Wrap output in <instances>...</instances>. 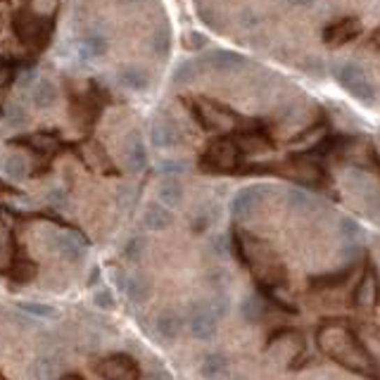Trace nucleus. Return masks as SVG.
Segmentation results:
<instances>
[{
  "instance_id": "nucleus-1",
  "label": "nucleus",
  "mask_w": 380,
  "mask_h": 380,
  "mask_svg": "<svg viewBox=\"0 0 380 380\" xmlns=\"http://www.w3.org/2000/svg\"><path fill=\"white\" fill-rule=\"evenodd\" d=\"M317 342L330 359L340 361L349 371H356L361 376H371L373 364L371 356L364 349V344L356 340V335L342 324H324L317 333Z\"/></svg>"
},
{
  "instance_id": "nucleus-2",
  "label": "nucleus",
  "mask_w": 380,
  "mask_h": 380,
  "mask_svg": "<svg viewBox=\"0 0 380 380\" xmlns=\"http://www.w3.org/2000/svg\"><path fill=\"white\" fill-rule=\"evenodd\" d=\"M333 74H335L337 84H340L349 96H354L359 102L371 105L376 100V89H373V84L368 81V76L361 67H356L352 62H344V64H337Z\"/></svg>"
},
{
  "instance_id": "nucleus-3",
  "label": "nucleus",
  "mask_w": 380,
  "mask_h": 380,
  "mask_svg": "<svg viewBox=\"0 0 380 380\" xmlns=\"http://www.w3.org/2000/svg\"><path fill=\"white\" fill-rule=\"evenodd\" d=\"M96 373L102 380H138L140 368L128 354H109L96 364Z\"/></svg>"
},
{
  "instance_id": "nucleus-4",
  "label": "nucleus",
  "mask_w": 380,
  "mask_h": 380,
  "mask_svg": "<svg viewBox=\"0 0 380 380\" xmlns=\"http://www.w3.org/2000/svg\"><path fill=\"white\" fill-rule=\"evenodd\" d=\"M216 321H219V317L212 312L209 302H195L190 307V314H188L190 335L195 337V340L209 342L216 335Z\"/></svg>"
},
{
  "instance_id": "nucleus-5",
  "label": "nucleus",
  "mask_w": 380,
  "mask_h": 380,
  "mask_svg": "<svg viewBox=\"0 0 380 380\" xmlns=\"http://www.w3.org/2000/svg\"><path fill=\"white\" fill-rule=\"evenodd\" d=\"M50 245L64 261L79 264V261H84L86 245L89 243H86L84 236H79V233H74V231H55L50 236Z\"/></svg>"
},
{
  "instance_id": "nucleus-6",
  "label": "nucleus",
  "mask_w": 380,
  "mask_h": 380,
  "mask_svg": "<svg viewBox=\"0 0 380 380\" xmlns=\"http://www.w3.org/2000/svg\"><path fill=\"white\" fill-rule=\"evenodd\" d=\"M195 114L200 119V124L209 131H231L236 128V114L228 112L226 107L209 102V100H197L195 102Z\"/></svg>"
},
{
  "instance_id": "nucleus-7",
  "label": "nucleus",
  "mask_w": 380,
  "mask_h": 380,
  "mask_svg": "<svg viewBox=\"0 0 380 380\" xmlns=\"http://www.w3.org/2000/svg\"><path fill=\"white\" fill-rule=\"evenodd\" d=\"M238 157H241V148L236 145V140L216 138L209 143L204 162H207L209 167L219 169V172H231L233 167H238Z\"/></svg>"
},
{
  "instance_id": "nucleus-8",
  "label": "nucleus",
  "mask_w": 380,
  "mask_h": 380,
  "mask_svg": "<svg viewBox=\"0 0 380 380\" xmlns=\"http://www.w3.org/2000/svg\"><path fill=\"white\" fill-rule=\"evenodd\" d=\"M264 192H266V188H261V185H252V188L238 190L231 200V214L236 216L238 221L250 219V216L254 214L257 204H259L261 197H264Z\"/></svg>"
},
{
  "instance_id": "nucleus-9",
  "label": "nucleus",
  "mask_w": 380,
  "mask_h": 380,
  "mask_svg": "<svg viewBox=\"0 0 380 380\" xmlns=\"http://www.w3.org/2000/svg\"><path fill=\"white\" fill-rule=\"evenodd\" d=\"M380 300V283H378V276L373 268H366L361 273L359 283L354 288V304L359 309H373Z\"/></svg>"
},
{
  "instance_id": "nucleus-10",
  "label": "nucleus",
  "mask_w": 380,
  "mask_h": 380,
  "mask_svg": "<svg viewBox=\"0 0 380 380\" xmlns=\"http://www.w3.org/2000/svg\"><path fill=\"white\" fill-rule=\"evenodd\" d=\"M124 160H126L128 172H133V174L145 172V167H148V162H150L148 148H145V143L138 131H131L124 138Z\"/></svg>"
},
{
  "instance_id": "nucleus-11",
  "label": "nucleus",
  "mask_w": 380,
  "mask_h": 380,
  "mask_svg": "<svg viewBox=\"0 0 380 380\" xmlns=\"http://www.w3.org/2000/svg\"><path fill=\"white\" fill-rule=\"evenodd\" d=\"M116 84L128 93H145L150 89V74L145 67L138 64H124V67L116 69Z\"/></svg>"
},
{
  "instance_id": "nucleus-12",
  "label": "nucleus",
  "mask_w": 380,
  "mask_h": 380,
  "mask_svg": "<svg viewBox=\"0 0 380 380\" xmlns=\"http://www.w3.org/2000/svg\"><path fill=\"white\" fill-rule=\"evenodd\" d=\"M245 57L241 52H233V50H212L197 62V67H207L212 72H236V69L245 67Z\"/></svg>"
},
{
  "instance_id": "nucleus-13",
  "label": "nucleus",
  "mask_w": 380,
  "mask_h": 380,
  "mask_svg": "<svg viewBox=\"0 0 380 380\" xmlns=\"http://www.w3.org/2000/svg\"><path fill=\"white\" fill-rule=\"evenodd\" d=\"M109 50V38L107 33L98 31V29H91L86 31L79 40V57L84 62H93V60H100V57L107 55Z\"/></svg>"
},
{
  "instance_id": "nucleus-14",
  "label": "nucleus",
  "mask_w": 380,
  "mask_h": 380,
  "mask_svg": "<svg viewBox=\"0 0 380 380\" xmlns=\"http://www.w3.org/2000/svg\"><path fill=\"white\" fill-rule=\"evenodd\" d=\"M29 91H31V102L36 109H50L60 100V89H57V84L52 79H48V76H38Z\"/></svg>"
},
{
  "instance_id": "nucleus-15",
  "label": "nucleus",
  "mask_w": 380,
  "mask_h": 380,
  "mask_svg": "<svg viewBox=\"0 0 380 380\" xmlns=\"http://www.w3.org/2000/svg\"><path fill=\"white\" fill-rule=\"evenodd\" d=\"M140 221H143V226L148 228V231L160 233V231H167V228L174 224V212L162 202H148Z\"/></svg>"
},
{
  "instance_id": "nucleus-16",
  "label": "nucleus",
  "mask_w": 380,
  "mask_h": 380,
  "mask_svg": "<svg viewBox=\"0 0 380 380\" xmlns=\"http://www.w3.org/2000/svg\"><path fill=\"white\" fill-rule=\"evenodd\" d=\"M121 290L133 304H145L152 297V280L145 273H131L121 278Z\"/></svg>"
},
{
  "instance_id": "nucleus-17",
  "label": "nucleus",
  "mask_w": 380,
  "mask_h": 380,
  "mask_svg": "<svg viewBox=\"0 0 380 380\" xmlns=\"http://www.w3.org/2000/svg\"><path fill=\"white\" fill-rule=\"evenodd\" d=\"M155 330L165 342H174L181 335V330H183V319H181L178 312H174V309H165V312L157 314Z\"/></svg>"
},
{
  "instance_id": "nucleus-18",
  "label": "nucleus",
  "mask_w": 380,
  "mask_h": 380,
  "mask_svg": "<svg viewBox=\"0 0 380 380\" xmlns=\"http://www.w3.org/2000/svg\"><path fill=\"white\" fill-rule=\"evenodd\" d=\"M359 31H361L359 22L352 20V17H347V20L337 22L335 26H330L324 38L328 45H344V43H349V40H354L356 36H359Z\"/></svg>"
},
{
  "instance_id": "nucleus-19",
  "label": "nucleus",
  "mask_w": 380,
  "mask_h": 380,
  "mask_svg": "<svg viewBox=\"0 0 380 380\" xmlns=\"http://www.w3.org/2000/svg\"><path fill=\"white\" fill-rule=\"evenodd\" d=\"M228 373V356L221 352H209L200 361V376L204 380H221Z\"/></svg>"
},
{
  "instance_id": "nucleus-20",
  "label": "nucleus",
  "mask_w": 380,
  "mask_h": 380,
  "mask_svg": "<svg viewBox=\"0 0 380 380\" xmlns=\"http://www.w3.org/2000/svg\"><path fill=\"white\" fill-rule=\"evenodd\" d=\"M57 373H60V364H57V359L50 354H43L29 364L26 376H29V380H55Z\"/></svg>"
},
{
  "instance_id": "nucleus-21",
  "label": "nucleus",
  "mask_w": 380,
  "mask_h": 380,
  "mask_svg": "<svg viewBox=\"0 0 380 380\" xmlns=\"http://www.w3.org/2000/svg\"><path fill=\"white\" fill-rule=\"evenodd\" d=\"M150 140L155 148H176L181 143V136H178V128L169 121H157L155 126L150 128Z\"/></svg>"
},
{
  "instance_id": "nucleus-22",
  "label": "nucleus",
  "mask_w": 380,
  "mask_h": 380,
  "mask_svg": "<svg viewBox=\"0 0 380 380\" xmlns=\"http://www.w3.org/2000/svg\"><path fill=\"white\" fill-rule=\"evenodd\" d=\"M157 197H160L162 204H167L169 209L178 207L183 202V185H181L178 176H167L157 188Z\"/></svg>"
},
{
  "instance_id": "nucleus-23",
  "label": "nucleus",
  "mask_w": 380,
  "mask_h": 380,
  "mask_svg": "<svg viewBox=\"0 0 380 380\" xmlns=\"http://www.w3.org/2000/svg\"><path fill=\"white\" fill-rule=\"evenodd\" d=\"M3 174L10 181H24L29 176V160L22 152H10L3 160Z\"/></svg>"
},
{
  "instance_id": "nucleus-24",
  "label": "nucleus",
  "mask_w": 380,
  "mask_h": 380,
  "mask_svg": "<svg viewBox=\"0 0 380 380\" xmlns=\"http://www.w3.org/2000/svg\"><path fill=\"white\" fill-rule=\"evenodd\" d=\"M337 231H340V238L344 241V248L354 250V252H356L359 245H361V238H364V231H361L359 221H354L352 216H344V219H340Z\"/></svg>"
},
{
  "instance_id": "nucleus-25",
  "label": "nucleus",
  "mask_w": 380,
  "mask_h": 380,
  "mask_svg": "<svg viewBox=\"0 0 380 380\" xmlns=\"http://www.w3.org/2000/svg\"><path fill=\"white\" fill-rule=\"evenodd\" d=\"M17 307H20V312H24L33 319H43V321L60 319V309L52 307V304H45V302H20Z\"/></svg>"
},
{
  "instance_id": "nucleus-26",
  "label": "nucleus",
  "mask_w": 380,
  "mask_h": 380,
  "mask_svg": "<svg viewBox=\"0 0 380 380\" xmlns=\"http://www.w3.org/2000/svg\"><path fill=\"white\" fill-rule=\"evenodd\" d=\"M150 50H152V55H157V57L169 55V50H172V31H169V26H160L152 31Z\"/></svg>"
},
{
  "instance_id": "nucleus-27",
  "label": "nucleus",
  "mask_w": 380,
  "mask_h": 380,
  "mask_svg": "<svg viewBox=\"0 0 380 380\" xmlns=\"http://www.w3.org/2000/svg\"><path fill=\"white\" fill-rule=\"evenodd\" d=\"M288 204H290V209H295V212H300V214H309L317 209V200H314L307 190H300V188L288 190Z\"/></svg>"
},
{
  "instance_id": "nucleus-28",
  "label": "nucleus",
  "mask_w": 380,
  "mask_h": 380,
  "mask_svg": "<svg viewBox=\"0 0 380 380\" xmlns=\"http://www.w3.org/2000/svg\"><path fill=\"white\" fill-rule=\"evenodd\" d=\"M172 79H174V84H176V86H190L192 81L197 79V62L181 60L176 67H174Z\"/></svg>"
},
{
  "instance_id": "nucleus-29",
  "label": "nucleus",
  "mask_w": 380,
  "mask_h": 380,
  "mask_svg": "<svg viewBox=\"0 0 380 380\" xmlns=\"http://www.w3.org/2000/svg\"><path fill=\"white\" fill-rule=\"evenodd\" d=\"M216 207H212V204H204V207H200L195 212V216H192V221H190V228H192V233H204L209 226L216 221Z\"/></svg>"
},
{
  "instance_id": "nucleus-30",
  "label": "nucleus",
  "mask_w": 380,
  "mask_h": 380,
  "mask_svg": "<svg viewBox=\"0 0 380 380\" xmlns=\"http://www.w3.org/2000/svg\"><path fill=\"white\" fill-rule=\"evenodd\" d=\"M3 119H5V124H8L10 128H24L29 124V114H26V109L22 107L20 102L5 105Z\"/></svg>"
},
{
  "instance_id": "nucleus-31",
  "label": "nucleus",
  "mask_w": 380,
  "mask_h": 380,
  "mask_svg": "<svg viewBox=\"0 0 380 380\" xmlns=\"http://www.w3.org/2000/svg\"><path fill=\"white\" fill-rule=\"evenodd\" d=\"M236 145L241 148V152H248V155H252V152H261L268 148V140L264 136H259V133H241V136L236 138Z\"/></svg>"
},
{
  "instance_id": "nucleus-32",
  "label": "nucleus",
  "mask_w": 380,
  "mask_h": 380,
  "mask_svg": "<svg viewBox=\"0 0 380 380\" xmlns=\"http://www.w3.org/2000/svg\"><path fill=\"white\" fill-rule=\"evenodd\" d=\"M264 302L259 300L257 295L252 297H248L243 304H241V314H243V319L245 321H250V324H257V321H261L264 319Z\"/></svg>"
},
{
  "instance_id": "nucleus-33",
  "label": "nucleus",
  "mask_w": 380,
  "mask_h": 380,
  "mask_svg": "<svg viewBox=\"0 0 380 380\" xmlns=\"http://www.w3.org/2000/svg\"><path fill=\"white\" fill-rule=\"evenodd\" d=\"M10 276H13V280H17V283H29V280L36 278V264L33 261H15L13 266H10Z\"/></svg>"
},
{
  "instance_id": "nucleus-34",
  "label": "nucleus",
  "mask_w": 380,
  "mask_h": 380,
  "mask_svg": "<svg viewBox=\"0 0 380 380\" xmlns=\"http://www.w3.org/2000/svg\"><path fill=\"white\" fill-rule=\"evenodd\" d=\"M22 22H24V26L17 24L22 40H26V43H40V40H43V29H40L38 22L31 20V17H24Z\"/></svg>"
},
{
  "instance_id": "nucleus-35",
  "label": "nucleus",
  "mask_w": 380,
  "mask_h": 380,
  "mask_svg": "<svg viewBox=\"0 0 380 380\" xmlns=\"http://www.w3.org/2000/svg\"><path fill=\"white\" fill-rule=\"evenodd\" d=\"M145 248H148V241L145 238H140V236H136V238H131L126 245H124V257L128 261H140L143 259V254H145Z\"/></svg>"
},
{
  "instance_id": "nucleus-36",
  "label": "nucleus",
  "mask_w": 380,
  "mask_h": 380,
  "mask_svg": "<svg viewBox=\"0 0 380 380\" xmlns=\"http://www.w3.org/2000/svg\"><path fill=\"white\" fill-rule=\"evenodd\" d=\"M157 172L165 174V176H181V174L188 172V162L185 160H162L157 165Z\"/></svg>"
},
{
  "instance_id": "nucleus-37",
  "label": "nucleus",
  "mask_w": 380,
  "mask_h": 380,
  "mask_svg": "<svg viewBox=\"0 0 380 380\" xmlns=\"http://www.w3.org/2000/svg\"><path fill=\"white\" fill-rule=\"evenodd\" d=\"M207 36H204L202 31H195V29H192V31H185L183 33V48L185 50H192V52H197V50H202V48H207Z\"/></svg>"
},
{
  "instance_id": "nucleus-38",
  "label": "nucleus",
  "mask_w": 380,
  "mask_h": 380,
  "mask_svg": "<svg viewBox=\"0 0 380 380\" xmlns=\"http://www.w3.org/2000/svg\"><path fill=\"white\" fill-rule=\"evenodd\" d=\"M93 304H96L98 309H102V312H112V309L116 307L114 292L107 290V288L96 290V295H93Z\"/></svg>"
},
{
  "instance_id": "nucleus-39",
  "label": "nucleus",
  "mask_w": 380,
  "mask_h": 380,
  "mask_svg": "<svg viewBox=\"0 0 380 380\" xmlns=\"http://www.w3.org/2000/svg\"><path fill=\"white\" fill-rule=\"evenodd\" d=\"M326 136V128L324 126H314L312 131H307L304 136H300L295 140V145H302V148H317L319 140H324Z\"/></svg>"
},
{
  "instance_id": "nucleus-40",
  "label": "nucleus",
  "mask_w": 380,
  "mask_h": 380,
  "mask_svg": "<svg viewBox=\"0 0 380 380\" xmlns=\"http://www.w3.org/2000/svg\"><path fill=\"white\" fill-rule=\"evenodd\" d=\"M29 143H31L33 150H38V152H52V150H55V145H57V140L52 136H48V133H36V136H31Z\"/></svg>"
},
{
  "instance_id": "nucleus-41",
  "label": "nucleus",
  "mask_w": 380,
  "mask_h": 380,
  "mask_svg": "<svg viewBox=\"0 0 380 380\" xmlns=\"http://www.w3.org/2000/svg\"><path fill=\"white\" fill-rule=\"evenodd\" d=\"M209 307H212V312L216 314V317H226L228 314V307H231V302H228V295H224V292H216V295L212 297V300H207Z\"/></svg>"
},
{
  "instance_id": "nucleus-42",
  "label": "nucleus",
  "mask_w": 380,
  "mask_h": 380,
  "mask_svg": "<svg viewBox=\"0 0 380 380\" xmlns=\"http://www.w3.org/2000/svg\"><path fill=\"white\" fill-rule=\"evenodd\" d=\"M13 257V243H10V233L0 228V266H5Z\"/></svg>"
},
{
  "instance_id": "nucleus-43",
  "label": "nucleus",
  "mask_w": 380,
  "mask_h": 380,
  "mask_svg": "<svg viewBox=\"0 0 380 380\" xmlns=\"http://www.w3.org/2000/svg\"><path fill=\"white\" fill-rule=\"evenodd\" d=\"M349 276V271H342V273H328V276H321V278H314L312 283L319 285V288H335V285H340L344 278Z\"/></svg>"
},
{
  "instance_id": "nucleus-44",
  "label": "nucleus",
  "mask_w": 380,
  "mask_h": 380,
  "mask_svg": "<svg viewBox=\"0 0 380 380\" xmlns=\"http://www.w3.org/2000/svg\"><path fill=\"white\" fill-rule=\"evenodd\" d=\"M67 192H64V190H60V188H57V190H52L50 192V204H52V207H57V209H64V207H67Z\"/></svg>"
},
{
  "instance_id": "nucleus-45",
  "label": "nucleus",
  "mask_w": 380,
  "mask_h": 380,
  "mask_svg": "<svg viewBox=\"0 0 380 380\" xmlns=\"http://www.w3.org/2000/svg\"><path fill=\"white\" fill-rule=\"evenodd\" d=\"M304 69H307V74L309 76H317V79H321V76H324V62L321 60H309L307 64H304Z\"/></svg>"
},
{
  "instance_id": "nucleus-46",
  "label": "nucleus",
  "mask_w": 380,
  "mask_h": 380,
  "mask_svg": "<svg viewBox=\"0 0 380 380\" xmlns=\"http://www.w3.org/2000/svg\"><path fill=\"white\" fill-rule=\"evenodd\" d=\"M212 248H214V252L216 254H221V257H226L228 254V241L224 236H216L214 238V243H212Z\"/></svg>"
},
{
  "instance_id": "nucleus-47",
  "label": "nucleus",
  "mask_w": 380,
  "mask_h": 380,
  "mask_svg": "<svg viewBox=\"0 0 380 380\" xmlns=\"http://www.w3.org/2000/svg\"><path fill=\"white\" fill-rule=\"evenodd\" d=\"M38 76H36V72H33V69H26V74H20V86H29V89H31V81H36Z\"/></svg>"
},
{
  "instance_id": "nucleus-48",
  "label": "nucleus",
  "mask_w": 380,
  "mask_h": 380,
  "mask_svg": "<svg viewBox=\"0 0 380 380\" xmlns=\"http://www.w3.org/2000/svg\"><path fill=\"white\" fill-rule=\"evenodd\" d=\"M241 22L245 26H254L257 22H259V17H254V13H243L241 15Z\"/></svg>"
},
{
  "instance_id": "nucleus-49",
  "label": "nucleus",
  "mask_w": 380,
  "mask_h": 380,
  "mask_svg": "<svg viewBox=\"0 0 380 380\" xmlns=\"http://www.w3.org/2000/svg\"><path fill=\"white\" fill-rule=\"evenodd\" d=\"M98 278H100V268H93V273H91V280H89V285H96V283H98Z\"/></svg>"
},
{
  "instance_id": "nucleus-50",
  "label": "nucleus",
  "mask_w": 380,
  "mask_h": 380,
  "mask_svg": "<svg viewBox=\"0 0 380 380\" xmlns=\"http://www.w3.org/2000/svg\"><path fill=\"white\" fill-rule=\"evenodd\" d=\"M292 5H300V8H307V5H312L314 0H290Z\"/></svg>"
},
{
  "instance_id": "nucleus-51",
  "label": "nucleus",
  "mask_w": 380,
  "mask_h": 380,
  "mask_svg": "<svg viewBox=\"0 0 380 380\" xmlns=\"http://www.w3.org/2000/svg\"><path fill=\"white\" fill-rule=\"evenodd\" d=\"M150 380H172V378L167 373H155V376H150Z\"/></svg>"
},
{
  "instance_id": "nucleus-52",
  "label": "nucleus",
  "mask_w": 380,
  "mask_h": 380,
  "mask_svg": "<svg viewBox=\"0 0 380 380\" xmlns=\"http://www.w3.org/2000/svg\"><path fill=\"white\" fill-rule=\"evenodd\" d=\"M373 40H376V43L380 45V29H378V31H376V36H373Z\"/></svg>"
},
{
  "instance_id": "nucleus-53",
  "label": "nucleus",
  "mask_w": 380,
  "mask_h": 380,
  "mask_svg": "<svg viewBox=\"0 0 380 380\" xmlns=\"http://www.w3.org/2000/svg\"><path fill=\"white\" fill-rule=\"evenodd\" d=\"M64 380H81V378H76V376H67V378H64Z\"/></svg>"
},
{
  "instance_id": "nucleus-54",
  "label": "nucleus",
  "mask_w": 380,
  "mask_h": 380,
  "mask_svg": "<svg viewBox=\"0 0 380 380\" xmlns=\"http://www.w3.org/2000/svg\"><path fill=\"white\" fill-rule=\"evenodd\" d=\"M233 380H243V378H233Z\"/></svg>"
},
{
  "instance_id": "nucleus-55",
  "label": "nucleus",
  "mask_w": 380,
  "mask_h": 380,
  "mask_svg": "<svg viewBox=\"0 0 380 380\" xmlns=\"http://www.w3.org/2000/svg\"><path fill=\"white\" fill-rule=\"evenodd\" d=\"M0 380H3V378H0Z\"/></svg>"
}]
</instances>
